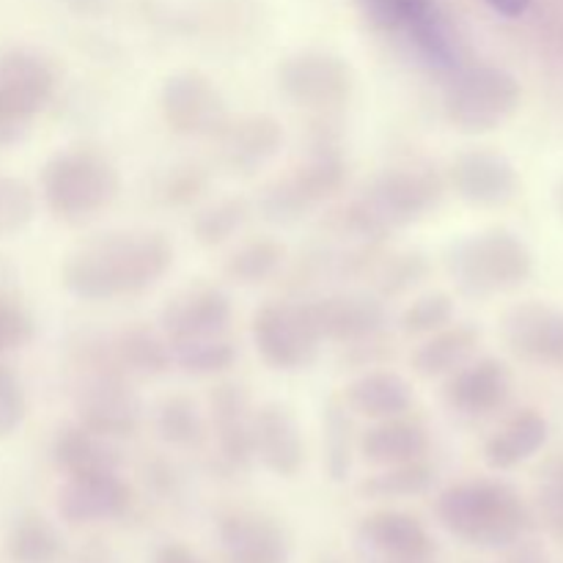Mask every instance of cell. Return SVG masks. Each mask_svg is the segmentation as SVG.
Returning <instances> with one entry per match:
<instances>
[{
	"label": "cell",
	"instance_id": "1",
	"mask_svg": "<svg viewBox=\"0 0 563 563\" xmlns=\"http://www.w3.org/2000/svg\"><path fill=\"white\" fill-rule=\"evenodd\" d=\"M174 258V242L163 231H110L75 247L66 256L60 280L77 300L110 302L157 286L170 273Z\"/></svg>",
	"mask_w": 563,
	"mask_h": 563
},
{
	"label": "cell",
	"instance_id": "2",
	"mask_svg": "<svg viewBox=\"0 0 563 563\" xmlns=\"http://www.w3.org/2000/svg\"><path fill=\"white\" fill-rule=\"evenodd\" d=\"M438 520L451 537L484 550L515 548L533 528L522 495L495 478H467L445 487L438 498Z\"/></svg>",
	"mask_w": 563,
	"mask_h": 563
},
{
	"label": "cell",
	"instance_id": "3",
	"mask_svg": "<svg viewBox=\"0 0 563 563\" xmlns=\"http://www.w3.org/2000/svg\"><path fill=\"white\" fill-rule=\"evenodd\" d=\"M445 179L432 168H390L374 176L366 190L339 214L341 229L366 245H383L394 231L407 229L438 209Z\"/></svg>",
	"mask_w": 563,
	"mask_h": 563
},
{
	"label": "cell",
	"instance_id": "4",
	"mask_svg": "<svg viewBox=\"0 0 563 563\" xmlns=\"http://www.w3.org/2000/svg\"><path fill=\"white\" fill-rule=\"evenodd\" d=\"M368 25L427 69L449 77L467 64V47L443 0H361Z\"/></svg>",
	"mask_w": 563,
	"mask_h": 563
},
{
	"label": "cell",
	"instance_id": "5",
	"mask_svg": "<svg viewBox=\"0 0 563 563\" xmlns=\"http://www.w3.org/2000/svg\"><path fill=\"white\" fill-rule=\"evenodd\" d=\"M38 190L55 220L80 225L113 207L121 192V174L99 148L69 146L44 163Z\"/></svg>",
	"mask_w": 563,
	"mask_h": 563
},
{
	"label": "cell",
	"instance_id": "6",
	"mask_svg": "<svg viewBox=\"0 0 563 563\" xmlns=\"http://www.w3.org/2000/svg\"><path fill=\"white\" fill-rule=\"evenodd\" d=\"M522 102V86L511 71L493 64L460 66L445 77L443 113L465 135H487L504 126Z\"/></svg>",
	"mask_w": 563,
	"mask_h": 563
},
{
	"label": "cell",
	"instance_id": "7",
	"mask_svg": "<svg viewBox=\"0 0 563 563\" xmlns=\"http://www.w3.org/2000/svg\"><path fill=\"white\" fill-rule=\"evenodd\" d=\"M449 269L471 295H506L533 275V253L515 231L489 229L456 242Z\"/></svg>",
	"mask_w": 563,
	"mask_h": 563
},
{
	"label": "cell",
	"instance_id": "8",
	"mask_svg": "<svg viewBox=\"0 0 563 563\" xmlns=\"http://www.w3.org/2000/svg\"><path fill=\"white\" fill-rule=\"evenodd\" d=\"M58 91V71L36 49L0 53V148L25 137Z\"/></svg>",
	"mask_w": 563,
	"mask_h": 563
},
{
	"label": "cell",
	"instance_id": "9",
	"mask_svg": "<svg viewBox=\"0 0 563 563\" xmlns=\"http://www.w3.org/2000/svg\"><path fill=\"white\" fill-rule=\"evenodd\" d=\"M346 185V163L333 143L322 141L289 174L275 179L258 198L264 220L278 225L300 223L311 209L330 201Z\"/></svg>",
	"mask_w": 563,
	"mask_h": 563
},
{
	"label": "cell",
	"instance_id": "10",
	"mask_svg": "<svg viewBox=\"0 0 563 563\" xmlns=\"http://www.w3.org/2000/svg\"><path fill=\"white\" fill-rule=\"evenodd\" d=\"M88 366L91 372L77 390V423L110 443L135 438L143 421L141 401L130 388V379L113 368L108 346L99 344L88 355Z\"/></svg>",
	"mask_w": 563,
	"mask_h": 563
},
{
	"label": "cell",
	"instance_id": "11",
	"mask_svg": "<svg viewBox=\"0 0 563 563\" xmlns=\"http://www.w3.org/2000/svg\"><path fill=\"white\" fill-rule=\"evenodd\" d=\"M253 346L258 357L275 372H300L308 368L324 344L308 317L306 302L273 300L253 313Z\"/></svg>",
	"mask_w": 563,
	"mask_h": 563
},
{
	"label": "cell",
	"instance_id": "12",
	"mask_svg": "<svg viewBox=\"0 0 563 563\" xmlns=\"http://www.w3.org/2000/svg\"><path fill=\"white\" fill-rule=\"evenodd\" d=\"M278 88L297 108L328 119L350 104L355 93V71L339 55L308 49L278 66Z\"/></svg>",
	"mask_w": 563,
	"mask_h": 563
},
{
	"label": "cell",
	"instance_id": "13",
	"mask_svg": "<svg viewBox=\"0 0 563 563\" xmlns=\"http://www.w3.org/2000/svg\"><path fill=\"white\" fill-rule=\"evenodd\" d=\"M157 104L165 126L179 137L214 141L231 119L223 91L214 86L212 77L196 69L174 71L170 77H165Z\"/></svg>",
	"mask_w": 563,
	"mask_h": 563
},
{
	"label": "cell",
	"instance_id": "14",
	"mask_svg": "<svg viewBox=\"0 0 563 563\" xmlns=\"http://www.w3.org/2000/svg\"><path fill=\"white\" fill-rule=\"evenodd\" d=\"M306 308L319 339L333 341V344H363L383 335L388 324L383 297L372 291H335V295L306 302Z\"/></svg>",
	"mask_w": 563,
	"mask_h": 563
},
{
	"label": "cell",
	"instance_id": "15",
	"mask_svg": "<svg viewBox=\"0 0 563 563\" xmlns=\"http://www.w3.org/2000/svg\"><path fill=\"white\" fill-rule=\"evenodd\" d=\"M449 187L473 207H506L520 192V174L506 154L495 148H471L456 154L449 168Z\"/></svg>",
	"mask_w": 563,
	"mask_h": 563
},
{
	"label": "cell",
	"instance_id": "16",
	"mask_svg": "<svg viewBox=\"0 0 563 563\" xmlns=\"http://www.w3.org/2000/svg\"><path fill=\"white\" fill-rule=\"evenodd\" d=\"M231 319H234L231 297L220 286L198 284L165 302L159 313V330L168 344H181V341L225 335Z\"/></svg>",
	"mask_w": 563,
	"mask_h": 563
},
{
	"label": "cell",
	"instance_id": "17",
	"mask_svg": "<svg viewBox=\"0 0 563 563\" xmlns=\"http://www.w3.org/2000/svg\"><path fill=\"white\" fill-rule=\"evenodd\" d=\"M515 377L511 368L500 357H473L465 366L456 368L454 374L445 377L443 396L445 405L462 418H487L493 412L504 410L509 401Z\"/></svg>",
	"mask_w": 563,
	"mask_h": 563
},
{
	"label": "cell",
	"instance_id": "18",
	"mask_svg": "<svg viewBox=\"0 0 563 563\" xmlns=\"http://www.w3.org/2000/svg\"><path fill=\"white\" fill-rule=\"evenodd\" d=\"M218 163L240 176L256 174L284 146V124L269 113L231 115L214 137Z\"/></svg>",
	"mask_w": 563,
	"mask_h": 563
},
{
	"label": "cell",
	"instance_id": "19",
	"mask_svg": "<svg viewBox=\"0 0 563 563\" xmlns=\"http://www.w3.org/2000/svg\"><path fill=\"white\" fill-rule=\"evenodd\" d=\"M253 460L262 462L269 473L291 478L306 465V438L295 412L278 401L253 407Z\"/></svg>",
	"mask_w": 563,
	"mask_h": 563
},
{
	"label": "cell",
	"instance_id": "20",
	"mask_svg": "<svg viewBox=\"0 0 563 563\" xmlns=\"http://www.w3.org/2000/svg\"><path fill=\"white\" fill-rule=\"evenodd\" d=\"M504 339L515 355L539 366H563V308L520 302L504 317Z\"/></svg>",
	"mask_w": 563,
	"mask_h": 563
},
{
	"label": "cell",
	"instance_id": "21",
	"mask_svg": "<svg viewBox=\"0 0 563 563\" xmlns=\"http://www.w3.org/2000/svg\"><path fill=\"white\" fill-rule=\"evenodd\" d=\"M132 506V489L119 471L88 473V476H69L58 495L60 517L71 526H91L108 522L126 515Z\"/></svg>",
	"mask_w": 563,
	"mask_h": 563
},
{
	"label": "cell",
	"instance_id": "22",
	"mask_svg": "<svg viewBox=\"0 0 563 563\" xmlns=\"http://www.w3.org/2000/svg\"><path fill=\"white\" fill-rule=\"evenodd\" d=\"M225 563H286L289 537L284 526L262 511H231L220 520Z\"/></svg>",
	"mask_w": 563,
	"mask_h": 563
},
{
	"label": "cell",
	"instance_id": "23",
	"mask_svg": "<svg viewBox=\"0 0 563 563\" xmlns=\"http://www.w3.org/2000/svg\"><path fill=\"white\" fill-rule=\"evenodd\" d=\"M253 405L251 394L240 383H220L209 394V427L218 440L220 460L234 471L253 462Z\"/></svg>",
	"mask_w": 563,
	"mask_h": 563
},
{
	"label": "cell",
	"instance_id": "24",
	"mask_svg": "<svg viewBox=\"0 0 563 563\" xmlns=\"http://www.w3.org/2000/svg\"><path fill=\"white\" fill-rule=\"evenodd\" d=\"M429 449H432L429 429L412 412L385 418V421H372V427L357 438V451L374 467L427 460Z\"/></svg>",
	"mask_w": 563,
	"mask_h": 563
},
{
	"label": "cell",
	"instance_id": "25",
	"mask_svg": "<svg viewBox=\"0 0 563 563\" xmlns=\"http://www.w3.org/2000/svg\"><path fill=\"white\" fill-rule=\"evenodd\" d=\"M357 537L379 559H432L434 539L418 517L396 509H379L363 517Z\"/></svg>",
	"mask_w": 563,
	"mask_h": 563
},
{
	"label": "cell",
	"instance_id": "26",
	"mask_svg": "<svg viewBox=\"0 0 563 563\" xmlns=\"http://www.w3.org/2000/svg\"><path fill=\"white\" fill-rule=\"evenodd\" d=\"M346 410L368 421H385V418L412 412L416 396L412 385L394 368H368L357 374L341 394Z\"/></svg>",
	"mask_w": 563,
	"mask_h": 563
},
{
	"label": "cell",
	"instance_id": "27",
	"mask_svg": "<svg viewBox=\"0 0 563 563\" xmlns=\"http://www.w3.org/2000/svg\"><path fill=\"white\" fill-rule=\"evenodd\" d=\"M550 438V423L533 407L517 410L506 418L484 443V462L493 471H515L522 462L537 456Z\"/></svg>",
	"mask_w": 563,
	"mask_h": 563
},
{
	"label": "cell",
	"instance_id": "28",
	"mask_svg": "<svg viewBox=\"0 0 563 563\" xmlns=\"http://www.w3.org/2000/svg\"><path fill=\"white\" fill-rule=\"evenodd\" d=\"M104 346H108L113 368L126 379H154L174 368L168 339L163 335V330H154L148 324H130V328L119 330Z\"/></svg>",
	"mask_w": 563,
	"mask_h": 563
},
{
	"label": "cell",
	"instance_id": "29",
	"mask_svg": "<svg viewBox=\"0 0 563 563\" xmlns=\"http://www.w3.org/2000/svg\"><path fill=\"white\" fill-rule=\"evenodd\" d=\"M482 333L473 324H454L421 339L412 352V372L423 379H445L476 357Z\"/></svg>",
	"mask_w": 563,
	"mask_h": 563
},
{
	"label": "cell",
	"instance_id": "30",
	"mask_svg": "<svg viewBox=\"0 0 563 563\" xmlns=\"http://www.w3.org/2000/svg\"><path fill=\"white\" fill-rule=\"evenodd\" d=\"M53 460L69 476L119 471V456L110 440L99 438L82 423H69L53 440Z\"/></svg>",
	"mask_w": 563,
	"mask_h": 563
},
{
	"label": "cell",
	"instance_id": "31",
	"mask_svg": "<svg viewBox=\"0 0 563 563\" xmlns=\"http://www.w3.org/2000/svg\"><path fill=\"white\" fill-rule=\"evenodd\" d=\"M154 429L174 449H198L209 438V418L192 396L170 394L154 410Z\"/></svg>",
	"mask_w": 563,
	"mask_h": 563
},
{
	"label": "cell",
	"instance_id": "32",
	"mask_svg": "<svg viewBox=\"0 0 563 563\" xmlns=\"http://www.w3.org/2000/svg\"><path fill=\"white\" fill-rule=\"evenodd\" d=\"M286 262V245L275 236H251L225 256L223 275L236 286H258L280 273Z\"/></svg>",
	"mask_w": 563,
	"mask_h": 563
},
{
	"label": "cell",
	"instance_id": "33",
	"mask_svg": "<svg viewBox=\"0 0 563 563\" xmlns=\"http://www.w3.org/2000/svg\"><path fill=\"white\" fill-rule=\"evenodd\" d=\"M438 482V471L429 460L405 462V465H388L379 467L374 476L363 478L357 493L368 500H401V498H418V495L429 493Z\"/></svg>",
	"mask_w": 563,
	"mask_h": 563
},
{
	"label": "cell",
	"instance_id": "34",
	"mask_svg": "<svg viewBox=\"0 0 563 563\" xmlns=\"http://www.w3.org/2000/svg\"><path fill=\"white\" fill-rule=\"evenodd\" d=\"M253 203L245 196H225L198 209L192 218V236L201 247H223L247 225Z\"/></svg>",
	"mask_w": 563,
	"mask_h": 563
},
{
	"label": "cell",
	"instance_id": "35",
	"mask_svg": "<svg viewBox=\"0 0 563 563\" xmlns=\"http://www.w3.org/2000/svg\"><path fill=\"white\" fill-rule=\"evenodd\" d=\"M432 273V264L423 253L401 251V253H379L374 267L368 269L377 297H401L421 286Z\"/></svg>",
	"mask_w": 563,
	"mask_h": 563
},
{
	"label": "cell",
	"instance_id": "36",
	"mask_svg": "<svg viewBox=\"0 0 563 563\" xmlns=\"http://www.w3.org/2000/svg\"><path fill=\"white\" fill-rule=\"evenodd\" d=\"M170 355H174V366L181 368L192 377H218V374L229 372L240 357V350L231 341V335H212V339H196L181 341V344H170Z\"/></svg>",
	"mask_w": 563,
	"mask_h": 563
},
{
	"label": "cell",
	"instance_id": "37",
	"mask_svg": "<svg viewBox=\"0 0 563 563\" xmlns=\"http://www.w3.org/2000/svg\"><path fill=\"white\" fill-rule=\"evenodd\" d=\"M322 445H324V467H328L333 482H344L352 467V451H355V429H352V412L346 410L341 396H330L324 405L322 418Z\"/></svg>",
	"mask_w": 563,
	"mask_h": 563
},
{
	"label": "cell",
	"instance_id": "38",
	"mask_svg": "<svg viewBox=\"0 0 563 563\" xmlns=\"http://www.w3.org/2000/svg\"><path fill=\"white\" fill-rule=\"evenodd\" d=\"M9 550L20 563H55L64 555V539L42 515H25L11 528Z\"/></svg>",
	"mask_w": 563,
	"mask_h": 563
},
{
	"label": "cell",
	"instance_id": "39",
	"mask_svg": "<svg viewBox=\"0 0 563 563\" xmlns=\"http://www.w3.org/2000/svg\"><path fill=\"white\" fill-rule=\"evenodd\" d=\"M456 317V302L449 291H427L416 297L410 306L401 311L399 328L410 339H427L438 330L449 328Z\"/></svg>",
	"mask_w": 563,
	"mask_h": 563
},
{
	"label": "cell",
	"instance_id": "40",
	"mask_svg": "<svg viewBox=\"0 0 563 563\" xmlns=\"http://www.w3.org/2000/svg\"><path fill=\"white\" fill-rule=\"evenodd\" d=\"M36 335V319L31 308L14 295L0 289V357L27 346Z\"/></svg>",
	"mask_w": 563,
	"mask_h": 563
},
{
	"label": "cell",
	"instance_id": "41",
	"mask_svg": "<svg viewBox=\"0 0 563 563\" xmlns=\"http://www.w3.org/2000/svg\"><path fill=\"white\" fill-rule=\"evenodd\" d=\"M209 190V174L201 165H176V168L165 170L157 181V201L165 207H190L203 192Z\"/></svg>",
	"mask_w": 563,
	"mask_h": 563
},
{
	"label": "cell",
	"instance_id": "42",
	"mask_svg": "<svg viewBox=\"0 0 563 563\" xmlns=\"http://www.w3.org/2000/svg\"><path fill=\"white\" fill-rule=\"evenodd\" d=\"M36 214V196L20 179L0 176V236L16 234Z\"/></svg>",
	"mask_w": 563,
	"mask_h": 563
},
{
	"label": "cell",
	"instance_id": "43",
	"mask_svg": "<svg viewBox=\"0 0 563 563\" xmlns=\"http://www.w3.org/2000/svg\"><path fill=\"white\" fill-rule=\"evenodd\" d=\"M27 394L20 374L0 363V438H9L25 423Z\"/></svg>",
	"mask_w": 563,
	"mask_h": 563
},
{
	"label": "cell",
	"instance_id": "44",
	"mask_svg": "<svg viewBox=\"0 0 563 563\" xmlns=\"http://www.w3.org/2000/svg\"><path fill=\"white\" fill-rule=\"evenodd\" d=\"M539 515L553 539L563 544V456L544 467L542 487H539Z\"/></svg>",
	"mask_w": 563,
	"mask_h": 563
},
{
	"label": "cell",
	"instance_id": "45",
	"mask_svg": "<svg viewBox=\"0 0 563 563\" xmlns=\"http://www.w3.org/2000/svg\"><path fill=\"white\" fill-rule=\"evenodd\" d=\"M152 563H207V559H201V555H198L192 548H187V544L170 542V544H163V548L154 553Z\"/></svg>",
	"mask_w": 563,
	"mask_h": 563
},
{
	"label": "cell",
	"instance_id": "46",
	"mask_svg": "<svg viewBox=\"0 0 563 563\" xmlns=\"http://www.w3.org/2000/svg\"><path fill=\"white\" fill-rule=\"evenodd\" d=\"M484 3H487L493 11H498L500 16L515 20V16H522L528 9H531L533 0H484Z\"/></svg>",
	"mask_w": 563,
	"mask_h": 563
},
{
	"label": "cell",
	"instance_id": "47",
	"mask_svg": "<svg viewBox=\"0 0 563 563\" xmlns=\"http://www.w3.org/2000/svg\"><path fill=\"white\" fill-rule=\"evenodd\" d=\"M504 563H550V561H548V555L542 553V550L522 548L520 553H515L509 561H504Z\"/></svg>",
	"mask_w": 563,
	"mask_h": 563
},
{
	"label": "cell",
	"instance_id": "48",
	"mask_svg": "<svg viewBox=\"0 0 563 563\" xmlns=\"http://www.w3.org/2000/svg\"><path fill=\"white\" fill-rule=\"evenodd\" d=\"M377 563H434L432 559H379Z\"/></svg>",
	"mask_w": 563,
	"mask_h": 563
},
{
	"label": "cell",
	"instance_id": "49",
	"mask_svg": "<svg viewBox=\"0 0 563 563\" xmlns=\"http://www.w3.org/2000/svg\"><path fill=\"white\" fill-rule=\"evenodd\" d=\"M555 207H559V214L563 220V179L559 181V187H555Z\"/></svg>",
	"mask_w": 563,
	"mask_h": 563
},
{
	"label": "cell",
	"instance_id": "50",
	"mask_svg": "<svg viewBox=\"0 0 563 563\" xmlns=\"http://www.w3.org/2000/svg\"><path fill=\"white\" fill-rule=\"evenodd\" d=\"M319 563H335V561H319Z\"/></svg>",
	"mask_w": 563,
	"mask_h": 563
}]
</instances>
